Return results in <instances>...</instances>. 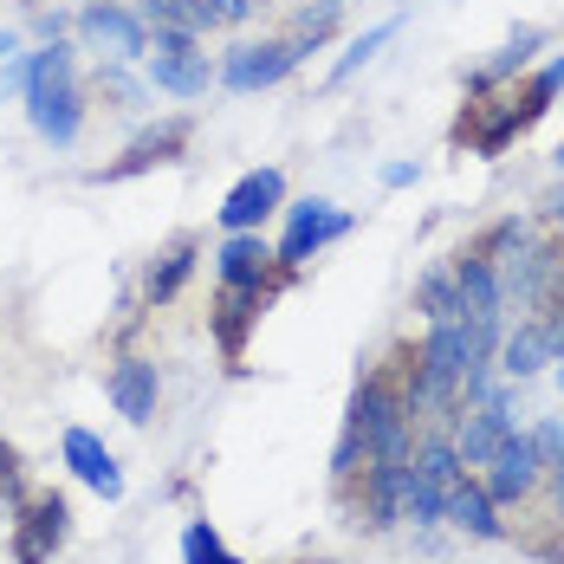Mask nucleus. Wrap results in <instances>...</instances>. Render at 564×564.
I'll return each instance as SVG.
<instances>
[{
    "instance_id": "obj_1",
    "label": "nucleus",
    "mask_w": 564,
    "mask_h": 564,
    "mask_svg": "<svg viewBox=\"0 0 564 564\" xmlns=\"http://www.w3.org/2000/svg\"><path fill=\"white\" fill-rule=\"evenodd\" d=\"M26 123L65 150L78 143V123H85V105H78V85H72V46H46V53L26 58Z\"/></svg>"
},
{
    "instance_id": "obj_2",
    "label": "nucleus",
    "mask_w": 564,
    "mask_h": 564,
    "mask_svg": "<svg viewBox=\"0 0 564 564\" xmlns=\"http://www.w3.org/2000/svg\"><path fill=\"white\" fill-rule=\"evenodd\" d=\"M422 383H415V395L429 402V409H442V402H454V390L467 383V377H480V350H474V338H467V325L460 318H435V332H429V344H422Z\"/></svg>"
},
{
    "instance_id": "obj_3",
    "label": "nucleus",
    "mask_w": 564,
    "mask_h": 564,
    "mask_svg": "<svg viewBox=\"0 0 564 564\" xmlns=\"http://www.w3.org/2000/svg\"><path fill=\"white\" fill-rule=\"evenodd\" d=\"M454 487H460V454H454L448 442H429V448L402 467V519L435 525V519L448 512Z\"/></svg>"
},
{
    "instance_id": "obj_4",
    "label": "nucleus",
    "mask_w": 564,
    "mask_h": 564,
    "mask_svg": "<svg viewBox=\"0 0 564 564\" xmlns=\"http://www.w3.org/2000/svg\"><path fill=\"white\" fill-rule=\"evenodd\" d=\"M500 305H507V292H500V280H494L487 260H460V267H454V318L467 325L480 364H487V350L500 338Z\"/></svg>"
},
{
    "instance_id": "obj_5",
    "label": "nucleus",
    "mask_w": 564,
    "mask_h": 564,
    "mask_svg": "<svg viewBox=\"0 0 564 564\" xmlns=\"http://www.w3.org/2000/svg\"><path fill=\"white\" fill-rule=\"evenodd\" d=\"M150 78H156V91H170V98H202L215 72H208V53L195 46V33L163 26V33H156V53H150Z\"/></svg>"
},
{
    "instance_id": "obj_6",
    "label": "nucleus",
    "mask_w": 564,
    "mask_h": 564,
    "mask_svg": "<svg viewBox=\"0 0 564 564\" xmlns=\"http://www.w3.org/2000/svg\"><path fill=\"white\" fill-rule=\"evenodd\" d=\"M338 234H350V215L344 208H332V202H299V208H285V240H280V267H305L325 240H338Z\"/></svg>"
},
{
    "instance_id": "obj_7",
    "label": "nucleus",
    "mask_w": 564,
    "mask_h": 564,
    "mask_svg": "<svg viewBox=\"0 0 564 564\" xmlns=\"http://www.w3.org/2000/svg\"><path fill=\"white\" fill-rule=\"evenodd\" d=\"M305 53H312V46H292V40H273V46H234L227 65H221V85L227 91H267V85H280Z\"/></svg>"
},
{
    "instance_id": "obj_8",
    "label": "nucleus",
    "mask_w": 564,
    "mask_h": 564,
    "mask_svg": "<svg viewBox=\"0 0 564 564\" xmlns=\"http://www.w3.org/2000/svg\"><path fill=\"white\" fill-rule=\"evenodd\" d=\"M280 202H285V175H280V170H247L234 188H227L221 227H227V234H253V227L267 221Z\"/></svg>"
},
{
    "instance_id": "obj_9",
    "label": "nucleus",
    "mask_w": 564,
    "mask_h": 564,
    "mask_svg": "<svg viewBox=\"0 0 564 564\" xmlns=\"http://www.w3.org/2000/svg\"><path fill=\"white\" fill-rule=\"evenodd\" d=\"M65 525H72V512H65L58 494L33 500L26 519H20V532H13V564H46L58 545H65Z\"/></svg>"
},
{
    "instance_id": "obj_10",
    "label": "nucleus",
    "mask_w": 564,
    "mask_h": 564,
    "mask_svg": "<svg viewBox=\"0 0 564 564\" xmlns=\"http://www.w3.org/2000/svg\"><path fill=\"white\" fill-rule=\"evenodd\" d=\"M65 467L98 494V500H123V467L111 460V448L91 429H65Z\"/></svg>"
},
{
    "instance_id": "obj_11",
    "label": "nucleus",
    "mask_w": 564,
    "mask_h": 564,
    "mask_svg": "<svg viewBox=\"0 0 564 564\" xmlns=\"http://www.w3.org/2000/svg\"><path fill=\"white\" fill-rule=\"evenodd\" d=\"M78 26H85V40L111 46L117 58H143V53H150V33H143V20H137V13H123V7H111V0H91Z\"/></svg>"
},
{
    "instance_id": "obj_12",
    "label": "nucleus",
    "mask_w": 564,
    "mask_h": 564,
    "mask_svg": "<svg viewBox=\"0 0 564 564\" xmlns=\"http://www.w3.org/2000/svg\"><path fill=\"white\" fill-rule=\"evenodd\" d=\"M105 390H111L123 422H150V415H156V364H150V357H123Z\"/></svg>"
},
{
    "instance_id": "obj_13",
    "label": "nucleus",
    "mask_w": 564,
    "mask_h": 564,
    "mask_svg": "<svg viewBox=\"0 0 564 564\" xmlns=\"http://www.w3.org/2000/svg\"><path fill=\"white\" fill-rule=\"evenodd\" d=\"M512 435V415H507V402H480L467 422H460V467H487L494 454H500V442Z\"/></svg>"
},
{
    "instance_id": "obj_14",
    "label": "nucleus",
    "mask_w": 564,
    "mask_h": 564,
    "mask_svg": "<svg viewBox=\"0 0 564 564\" xmlns=\"http://www.w3.org/2000/svg\"><path fill=\"white\" fill-rule=\"evenodd\" d=\"M487 467H494V500H519V494H532V480H539L545 460L532 448V435H507Z\"/></svg>"
},
{
    "instance_id": "obj_15",
    "label": "nucleus",
    "mask_w": 564,
    "mask_h": 564,
    "mask_svg": "<svg viewBox=\"0 0 564 564\" xmlns=\"http://www.w3.org/2000/svg\"><path fill=\"white\" fill-rule=\"evenodd\" d=\"M267 267H273V247H267L260 234H227L221 285H247V292H260V285H267Z\"/></svg>"
},
{
    "instance_id": "obj_16",
    "label": "nucleus",
    "mask_w": 564,
    "mask_h": 564,
    "mask_svg": "<svg viewBox=\"0 0 564 564\" xmlns=\"http://www.w3.org/2000/svg\"><path fill=\"white\" fill-rule=\"evenodd\" d=\"M253 305H260V292H247V285H227V292H221V318H215V332H221L227 357H240V350H247V325L260 318Z\"/></svg>"
},
{
    "instance_id": "obj_17",
    "label": "nucleus",
    "mask_w": 564,
    "mask_h": 564,
    "mask_svg": "<svg viewBox=\"0 0 564 564\" xmlns=\"http://www.w3.org/2000/svg\"><path fill=\"white\" fill-rule=\"evenodd\" d=\"M442 519H454V525H460V532H474V539H500L494 500H487V494H474L467 480H460V487L448 494V512H442Z\"/></svg>"
},
{
    "instance_id": "obj_18",
    "label": "nucleus",
    "mask_w": 564,
    "mask_h": 564,
    "mask_svg": "<svg viewBox=\"0 0 564 564\" xmlns=\"http://www.w3.org/2000/svg\"><path fill=\"white\" fill-rule=\"evenodd\" d=\"M182 137H188V123H163V130H156V137H143V143H137L111 175H130V170H143V163H170L175 150H182Z\"/></svg>"
},
{
    "instance_id": "obj_19",
    "label": "nucleus",
    "mask_w": 564,
    "mask_h": 564,
    "mask_svg": "<svg viewBox=\"0 0 564 564\" xmlns=\"http://www.w3.org/2000/svg\"><path fill=\"white\" fill-rule=\"evenodd\" d=\"M552 364V338L532 325V332H519V338H507V377H532V370H545Z\"/></svg>"
},
{
    "instance_id": "obj_20",
    "label": "nucleus",
    "mask_w": 564,
    "mask_h": 564,
    "mask_svg": "<svg viewBox=\"0 0 564 564\" xmlns=\"http://www.w3.org/2000/svg\"><path fill=\"white\" fill-rule=\"evenodd\" d=\"M182 558H188V564H240V558L221 545V532H215L208 519H195V525L182 532Z\"/></svg>"
},
{
    "instance_id": "obj_21",
    "label": "nucleus",
    "mask_w": 564,
    "mask_h": 564,
    "mask_svg": "<svg viewBox=\"0 0 564 564\" xmlns=\"http://www.w3.org/2000/svg\"><path fill=\"white\" fill-rule=\"evenodd\" d=\"M188 267H195V247H188V240H182V247H170V253H163V267L150 273V305L175 299V285L188 280Z\"/></svg>"
},
{
    "instance_id": "obj_22",
    "label": "nucleus",
    "mask_w": 564,
    "mask_h": 564,
    "mask_svg": "<svg viewBox=\"0 0 564 564\" xmlns=\"http://www.w3.org/2000/svg\"><path fill=\"white\" fill-rule=\"evenodd\" d=\"M390 40H395V20H383V26H370V33H364V40H357V46H350V53L338 58V72H332V78H350V72L364 65V58H377V46H390Z\"/></svg>"
},
{
    "instance_id": "obj_23",
    "label": "nucleus",
    "mask_w": 564,
    "mask_h": 564,
    "mask_svg": "<svg viewBox=\"0 0 564 564\" xmlns=\"http://www.w3.org/2000/svg\"><path fill=\"white\" fill-rule=\"evenodd\" d=\"M202 7V26H240L253 13V0H195Z\"/></svg>"
},
{
    "instance_id": "obj_24",
    "label": "nucleus",
    "mask_w": 564,
    "mask_h": 564,
    "mask_svg": "<svg viewBox=\"0 0 564 564\" xmlns=\"http://www.w3.org/2000/svg\"><path fill=\"white\" fill-rule=\"evenodd\" d=\"M422 305H429V318H448L454 312V273H429V280H422Z\"/></svg>"
},
{
    "instance_id": "obj_25",
    "label": "nucleus",
    "mask_w": 564,
    "mask_h": 564,
    "mask_svg": "<svg viewBox=\"0 0 564 564\" xmlns=\"http://www.w3.org/2000/svg\"><path fill=\"white\" fill-rule=\"evenodd\" d=\"M532 448H539V460H552V467H564V422H545V429L532 435Z\"/></svg>"
},
{
    "instance_id": "obj_26",
    "label": "nucleus",
    "mask_w": 564,
    "mask_h": 564,
    "mask_svg": "<svg viewBox=\"0 0 564 564\" xmlns=\"http://www.w3.org/2000/svg\"><path fill=\"white\" fill-rule=\"evenodd\" d=\"M532 46H539V33H519V40H512L507 53L494 58V72H512V65H525V53H532Z\"/></svg>"
},
{
    "instance_id": "obj_27",
    "label": "nucleus",
    "mask_w": 564,
    "mask_h": 564,
    "mask_svg": "<svg viewBox=\"0 0 564 564\" xmlns=\"http://www.w3.org/2000/svg\"><path fill=\"white\" fill-rule=\"evenodd\" d=\"M0 494H20V454L0 442Z\"/></svg>"
},
{
    "instance_id": "obj_28",
    "label": "nucleus",
    "mask_w": 564,
    "mask_h": 564,
    "mask_svg": "<svg viewBox=\"0 0 564 564\" xmlns=\"http://www.w3.org/2000/svg\"><path fill=\"white\" fill-rule=\"evenodd\" d=\"M383 182H390V188H402V182H415V170H409V163H390V170H383Z\"/></svg>"
},
{
    "instance_id": "obj_29",
    "label": "nucleus",
    "mask_w": 564,
    "mask_h": 564,
    "mask_svg": "<svg viewBox=\"0 0 564 564\" xmlns=\"http://www.w3.org/2000/svg\"><path fill=\"white\" fill-rule=\"evenodd\" d=\"M545 338H552V350H558V357H564V318H558V325H552V332H545Z\"/></svg>"
},
{
    "instance_id": "obj_30",
    "label": "nucleus",
    "mask_w": 564,
    "mask_h": 564,
    "mask_svg": "<svg viewBox=\"0 0 564 564\" xmlns=\"http://www.w3.org/2000/svg\"><path fill=\"white\" fill-rule=\"evenodd\" d=\"M20 53V40H13V33H0V58H13Z\"/></svg>"
},
{
    "instance_id": "obj_31",
    "label": "nucleus",
    "mask_w": 564,
    "mask_h": 564,
    "mask_svg": "<svg viewBox=\"0 0 564 564\" xmlns=\"http://www.w3.org/2000/svg\"><path fill=\"white\" fill-rule=\"evenodd\" d=\"M558 163H564V150H558Z\"/></svg>"
},
{
    "instance_id": "obj_32",
    "label": "nucleus",
    "mask_w": 564,
    "mask_h": 564,
    "mask_svg": "<svg viewBox=\"0 0 564 564\" xmlns=\"http://www.w3.org/2000/svg\"><path fill=\"white\" fill-rule=\"evenodd\" d=\"M558 377H564V370H558Z\"/></svg>"
}]
</instances>
